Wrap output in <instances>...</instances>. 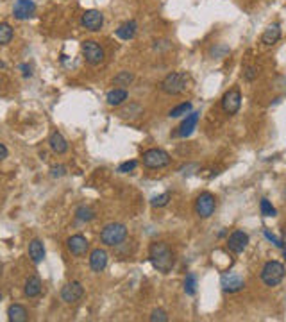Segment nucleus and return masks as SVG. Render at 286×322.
Here are the masks:
<instances>
[{"label": "nucleus", "instance_id": "nucleus-21", "mask_svg": "<svg viewBox=\"0 0 286 322\" xmlns=\"http://www.w3.org/2000/svg\"><path fill=\"white\" fill-rule=\"evenodd\" d=\"M24 292L27 297H38V295L41 294V281H40V277H36V276L29 277V279L25 281Z\"/></svg>", "mask_w": 286, "mask_h": 322}, {"label": "nucleus", "instance_id": "nucleus-26", "mask_svg": "<svg viewBox=\"0 0 286 322\" xmlns=\"http://www.w3.org/2000/svg\"><path fill=\"white\" fill-rule=\"evenodd\" d=\"M184 292L188 295H195V292H197V277H195V274L186 276V279H184Z\"/></svg>", "mask_w": 286, "mask_h": 322}, {"label": "nucleus", "instance_id": "nucleus-8", "mask_svg": "<svg viewBox=\"0 0 286 322\" xmlns=\"http://www.w3.org/2000/svg\"><path fill=\"white\" fill-rule=\"evenodd\" d=\"M81 25L84 29H88V31H91V33H97L104 25V14L97 9L84 11L82 16H81Z\"/></svg>", "mask_w": 286, "mask_h": 322}, {"label": "nucleus", "instance_id": "nucleus-18", "mask_svg": "<svg viewBox=\"0 0 286 322\" xmlns=\"http://www.w3.org/2000/svg\"><path fill=\"white\" fill-rule=\"evenodd\" d=\"M48 143H50V149L54 150L56 154H65L66 150H68V143H66V140L63 138L61 133H57V131L50 135Z\"/></svg>", "mask_w": 286, "mask_h": 322}, {"label": "nucleus", "instance_id": "nucleus-30", "mask_svg": "<svg viewBox=\"0 0 286 322\" xmlns=\"http://www.w3.org/2000/svg\"><path fill=\"white\" fill-rule=\"evenodd\" d=\"M168 202H170V193H161V195L152 197V202H150V204L154 206V208H164Z\"/></svg>", "mask_w": 286, "mask_h": 322}, {"label": "nucleus", "instance_id": "nucleus-13", "mask_svg": "<svg viewBox=\"0 0 286 322\" xmlns=\"http://www.w3.org/2000/svg\"><path fill=\"white\" fill-rule=\"evenodd\" d=\"M34 13H36V4L33 0H18L13 7L14 18L18 20H29Z\"/></svg>", "mask_w": 286, "mask_h": 322}, {"label": "nucleus", "instance_id": "nucleus-35", "mask_svg": "<svg viewBox=\"0 0 286 322\" xmlns=\"http://www.w3.org/2000/svg\"><path fill=\"white\" fill-rule=\"evenodd\" d=\"M265 236H267L268 240H272V242L276 243L277 247H283V245H285V243H283V242H281V240H279V238H276V236H274V234L270 233V231H265Z\"/></svg>", "mask_w": 286, "mask_h": 322}, {"label": "nucleus", "instance_id": "nucleus-11", "mask_svg": "<svg viewBox=\"0 0 286 322\" xmlns=\"http://www.w3.org/2000/svg\"><path fill=\"white\" fill-rule=\"evenodd\" d=\"M82 295H84V288H82V285L77 283V281H72V283H68L66 286H63V290H61V299L68 304L77 303Z\"/></svg>", "mask_w": 286, "mask_h": 322}, {"label": "nucleus", "instance_id": "nucleus-37", "mask_svg": "<svg viewBox=\"0 0 286 322\" xmlns=\"http://www.w3.org/2000/svg\"><path fill=\"white\" fill-rule=\"evenodd\" d=\"M20 68L24 70V77H31V75H33V72H31V66H29V65H22Z\"/></svg>", "mask_w": 286, "mask_h": 322}, {"label": "nucleus", "instance_id": "nucleus-3", "mask_svg": "<svg viewBox=\"0 0 286 322\" xmlns=\"http://www.w3.org/2000/svg\"><path fill=\"white\" fill-rule=\"evenodd\" d=\"M125 238H127V228L123 224H118V222L108 224L102 229V233H100L102 243H106L109 247H117V245H120Z\"/></svg>", "mask_w": 286, "mask_h": 322}, {"label": "nucleus", "instance_id": "nucleus-24", "mask_svg": "<svg viewBox=\"0 0 286 322\" xmlns=\"http://www.w3.org/2000/svg\"><path fill=\"white\" fill-rule=\"evenodd\" d=\"M75 217H77V220H81V222H89V220L95 219V213L91 208H88V206H81V208H77V211H75Z\"/></svg>", "mask_w": 286, "mask_h": 322}, {"label": "nucleus", "instance_id": "nucleus-25", "mask_svg": "<svg viewBox=\"0 0 286 322\" xmlns=\"http://www.w3.org/2000/svg\"><path fill=\"white\" fill-rule=\"evenodd\" d=\"M13 40V27L9 24H0V45H7Z\"/></svg>", "mask_w": 286, "mask_h": 322}, {"label": "nucleus", "instance_id": "nucleus-23", "mask_svg": "<svg viewBox=\"0 0 286 322\" xmlns=\"http://www.w3.org/2000/svg\"><path fill=\"white\" fill-rule=\"evenodd\" d=\"M109 106H120L127 100V92L123 88H117V90H111L106 97Z\"/></svg>", "mask_w": 286, "mask_h": 322}, {"label": "nucleus", "instance_id": "nucleus-15", "mask_svg": "<svg viewBox=\"0 0 286 322\" xmlns=\"http://www.w3.org/2000/svg\"><path fill=\"white\" fill-rule=\"evenodd\" d=\"M108 265V252L104 249H95L89 256V267L93 272H102Z\"/></svg>", "mask_w": 286, "mask_h": 322}, {"label": "nucleus", "instance_id": "nucleus-34", "mask_svg": "<svg viewBox=\"0 0 286 322\" xmlns=\"http://www.w3.org/2000/svg\"><path fill=\"white\" fill-rule=\"evenodd\" d=\"M66 174V167H63V165H57V167H52L50 168V176L52 178H63Z\"/></svg>", "mask_w": 286, "mask_h": 322}, {"label": "nucleus", "instance_id": "nucleus-14", "mask_svg": "<svg viewBox=\"0 0 286 322\" xmlns=\"http://www.w3.org/2000/svg\"><path fill=\"white\" fill-rule=\"evenodd\" d=\"M68 249H70V252L74 254V256H84L86 252H88V247L89 243L88 240L82 236V234H74V236H70L68 238Z\"/></svg>", "mask_w": 286, "mask_h": 322}, {"label": "nucleus", "instance_id": "nucleus-7", "mask_svg": "<svg viewBox=\"0 0 286 322\" xmlns=\"http://www.w3.org/2000/svg\"><path fill=\"white\" fill-rule=\"evenodd\" d=\"M82 56H84L86 63L97 66L104 61V50L97 42L88 40V42H82Z\"/></svg>", "mask_w": 286, "mask_h": 322}, {"label": "nucleus", "instance_id": "nucleus-4", "mask_svg": "<svg viewBox=\"0 0 286 322\" xmlns=\"http://www.w3.org/2000/svg\"><path fill=\"white\" fill-rule=\"evenodd\" d=\"M285 277V265L279 262H268L265 263L261 271V281L267 286H277Z\"/></svg>", "mask_w": 286, "mask_h": 322}, {"label": "nucleus", "instance_id": "nucleus-2", "mask_svg": "<svg viewBox=\"0 0 286 322\" xmlns=\"http://www.w3.org/2000/svg\"><path fill=\"white\" fill-rule=\"evenodd\" d=\"M188 83H190V77L184 72H172L161 81L160 88L163 93L166 95H181L183 92H186Z\"/></svg>", "mask_w": 286, "mask_h": 322}, {"label": "nucleus", "instance_id": "nucleus-5", "mask_svg": "<svg viewBox=\"0 0 286 322\" xmlns=\"http://www.w3.org/2000/svg\"><path fill=\"white\" fill-rule=\"evenodd\" d=\"M216 210V199L213 193L209 191H202L201 195L197 197L195 201V213L201 217V219H209Z\"/></svg>", "mask_w": 286, "mask_h": 322}, {"label": "nucleus", "instance_id": "nucleus-33", "mask_svg": "<svg viewBox=\"0 0 286 322\" xmlns=\"http://www.w3.org/2000/svg\"><path fill=\"white\" fill-rule=\"evenodd\" d=\"M244 77L247 81H254L256 77H258V68H256V66H247L244 72Z\"/></svg>", "mask_w": 286, "mask_h": 322}, {"label": "nucleus", "instance_id": "nucleus-10", "mask_svg": "<svg viewBox=\"0 0 286 322\" xmlns=\"http://www.w3.org/2000/svg\"><path fill=\"white\" fill-rule=\"evenodd\" d=\"M222 288H224V292H227V294H235V292H240V290L245 286V281L244 277L240 274H236V272H227V274L222 276Z\"/></svg>", "mask_w": 286, "mask_h": 322}, {"label": "nucleus", "instance_id": "nucleus-29", "mask_svg": "<svg viewBox=\"0 0 286 322\" xmlns=\"http://www.w3.org/2000/svg\"><path fill=\"white\" fill-rule=\"evenodd\" d=\"M259 208H261L263 217H276V215H277L276 208L268 202V199H261V202H259Z\"/></svg>", "mask_w": 286, "mask_h": 322}, {"label": "nucleus", "instance_id": "nucleus-36", "mask_svg": "<svg viewBox=\"0 0 286 322\" xmlns=\"http://www.w3.org/2000/svg\"><path fill=\"white\" fill-rule=\"evenodd\" d=\"M7 158V147L4 143H0V161Z\"/></svg>", "mask_w": 286, "mask_h": 322}, {"label": "nucleus", "instance_id": "nucleus-19", "mask_svg": "<svg viewBox=\"0 0 286 322\" xmlns=\"http://www.w3.org/2000/svg\"><path fill=\"white\" fill-rule=\"evenodd\" d=\"M29 258L36 265L43 262V258H45V247H43V243L40 240H33V242L29 243Z\"/></svg>", "mask_w": 286, "mask_h": 322}, {"label": "nucleus", "instance_id": "nucleus-27", "mask_svg": "<svg viewBox=\"0 0 286 322\" xmlns=\"http://www.w3.org/2000/svg\"><path fill=\"white\" fill-rule=\"evenodd\" d=\"M192 111V104L190 102H184V104H179L177 107H174L172 111H170V117L172 118H179V117H184L188 113Z\"/></svg>", "mask_w": 286, "mask_h": 322}, {"label": "nucleus", "instance_id": "nucleus-16", "mask_svg": "<svg viewBox=\"0 0 286 322\" xmlns=\"http://www.w3.org/2000/svg\"><path fill=\"white\" fill-rule=\"evenodd\" d=\"M279 38H281V25L272 24L265 29V33H263V36H261V42H263V45L272 47L274 43L279 42Z\"/></svg>", "mask_w": 286, "mask_h": 322}, {"label": "nucleus", "instance_id": "nucleus-38", "mask_svg": "<svg viewBox=\"0 0 286 322\" xmlns=\"http://www.w3.org/2000/svg\"><path fill=\"white\" fill-rule=\"evenodd\" d=\"M0 301H2V294H0Z\"/></svg>", "mask_w": 286, "mask_h": 322}, {"label": "nucleus", "instance_id": "nucleus-22", "mask_svg": "<svg viewBox=\"0 0 286 322\" xmlns=\"http://www.w3.org/2000/svg\"><path fill=\"white\" fill-rule=\"evenodd\" d=\"M7 319L11 322H25L27 321V310L22 304H13L7 310Z\"/></svg>", "mask_w": 286, "mask_h": 322}, {"label": "nucleus", "instance_id": "nucleus-32", "mask_svg": "<svg viewBox=\"0 0 286 322\" xmlns=\"http://www.w3.org/2000/svg\"><path fill=\"white\" fill-rule=\"evenodd\" d=\"M134 168H136V161H125V163H122L120 167H118V172L127 174V172H132Z\"/></svg>", "mask_w": 286, "mask_h": 322}, {"label": "nucleus", "instance_id": "nucleus-20", "mask_svg": "<svg viewBox=\"0 0 286 322\" xmlns=\"http://www.w3.org/2000/svg\"><path fill=\"white\" fill-rule=\"evenodd\" d=\"M136 31H138V24L134 20H129V22H125V24H122L117 29V36L120 40H132Z\"/></svg>", "mask_w": 286, "mask_h": 322}, {"label": "nucleus", "instance_id": "nucleus-17", "mask_svg": "<svg viewBox=\"0 0 286 322\" xmlns=\"http://www.w3.org/2000/svg\"><path fill=\"white\" fill-rule=\"evenodd\" d=\"M197 122H199V113H188V117L184 118V122L181 124V127H179L177 135L181 136V138L190 136L193 133V129L197 127Z\"/></svg>", "mask_w": 286, "mask_h": 322}, {"label": "nucleus", "instance_id": "nucleus-39", "mask_svg": "<svg viewBox=\"0 0 286 322\" xmlns=\"http://www.w3.org/2000/svg\"><path fill=\"white\" fill-rule=\"evenodd\" d=\"M285 258H286V249H285Z\"/></svg>", "mask_w": 286, "mask_h": 322}, {"label": "nucleus", "instance_id": "nucleus-31", "mask_svg": "<svg viewBox=\"0 0 286 322\" xmlns=\"http://www.w3.org/2000/svg\"><path fill=\"white\" fill-rule=\"evenodd\" d=\"M150 321H152V322H166V321H168V315H166V312H164V310L158 308V310H154V312H152V315H150Z\"/></svg>", "mask_w": 286, "mask_h": 322}, {"label": "nucleus", "instance_id": "nucleus-9", "mask_svg": "<svg viewBox=\"0 0 286 322\" xmlns=\"http://www.w3.org/2000/svg\"><path fill=\"white\" fill-rule=\"evenodd\" d=\"M240 106H242V93L240 90H229L227 93L222 97V107L227 115H236L240 111Z\"/></svg>", "mask_w": 286, "mask_h": 322}, {"label": "nucleus", "instance_id": "nucleus-1", "mask_svg": "<svg viewBox=\"0 0 286 322\" xmlns=\"http://www.w3.org/2000/svg\"><path fill=\"white\" fill-rule=\"evenodd\" d=\"M149 258H150L152 267H154L158 272L166 274V272H170L174 269V263H175L174 252L170 251V247L164 242L152 243L149 249Z\"/></svg>", "mask_w": 286, "mask_h": 322}, {"label": "nucleus", "instance_id": "nucleus-28", "mask_svg": "<svg viewBox=\"0 0 286 322\" xmlns=\"http://www.w3.org/2000/svg\"><path fill=\"white\" fill-rule=\"evenodd\" d=\"M132 79H134V75H132L131 72L123 70L115 77V84H118V86H129V84L132 83Z\"/></svg>", "mask_w": 286, "mask_h": 322}, {"label": "nucleus", "instance_id": "nucleus-12", "mask_svg": "<svg viewBox=\"0 0 286 322\" xmlns=\"http://www.w3.org/2000/svg\"><path fill=\"white\" fill-rule=\"evenodd\" d=\"M247 245H249V234L244 233V231H235L227 238V247H229L231 252H236V254L244 252Z\"/></svg>", "mask_w": 286, "mask_h": 322}, {"label": "nucleus", "instance_id": "nucleus-6", "mask_svg": "<svg viewBox=\"0 0 286 322\" xmlns=\"http://www.w3.org/2000/svg\"><path fill=\"white\" fill-rule=\"evenodd\" d=\"M168 163L170 156L163 149H149L147 152H143V165L147 168H163Z\"/></svg>", "mask_w": 286, "mask_h": 322}]
</instances>
